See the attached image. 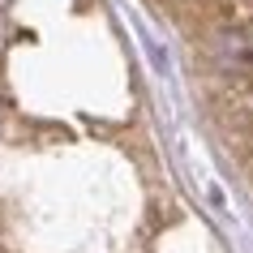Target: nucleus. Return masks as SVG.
Here are the masks:
<instances>
[]
</instances>
